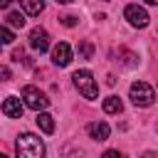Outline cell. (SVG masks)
Masks as SVG:
<instances>
[{"mask_svg": "<svg viewBox=\"0 0 158 158\" xmlns=\"http://www.w3.org/2000/svg\"><path fill=\"white\" fill-rule=\"evenodd\" d=\"M30 47L35 52H40V54L49 49V35H47L44 27H32L30 30Z\"/></svg>", "mask_w": 158, "mask_h": 158, "instance_id": "obj_6", "label": "cell"}, {"mask_svg": "<svg viewBox=\"0 0 158 158\" xmlns=\"http://www.w3.org/2000/svg\"><path fill=\"white\" fill-rule=\"evenodd\" d=\"M5 25L22 27V25H25V15H22V12H7V15H5Z\"/></svg>", "mask_w": 158, "mask_h": 158, "instance_id": "obj_13", "label": "cell"}, {"mask_svg": "<svg viewBox=\"0 0 158 158\" xmlns=\"http://www.w3.org/2000/svg\"><path fill=\"white\" fill-rule=\"evenodd\" d=\"M128 96L136 106H151L153 99H156V91L146 84V81H133L131 89H128Z\"/></svg>", "mask_w": 158, "mask_h": 158, "instance_id": "obj_3", "label": "cell"}, {"mask_svg": "<svg viewBox=\"0 0 158 158\" xmlns=\"http://www.w3.org/2000/svg\"><path fill=\"white\" fill-rule=\"evenodd\" d=\"M22 99H25V106H30V109L37 111V114H40L42 109H47V104H49V99H47L37 86H32V84L22 89Z\"/></svg>", "mask_w": 158, "mask_h": 158, "instance_id": "obj_4", "label": "cell"}, {"mask_svg": "<svg viewBox=\"0 0 158 158\" xmlns=\"http://www.w3.org/2000/svg\"><path fill=\"white\" fill-rule=\"evenodd\" d=\"M72 79H74V86L81 91L84 99H96V96H99V89H96L94 74H91L89 69H79V72H74Z\"/></svg>", "mask_w": 158, "mask_h": 158, "instance_id": "obj_2", "label": "cell"}, {"mask_svg": "<svg viewBox=\"0 0 158 158\" xmlns=\"http://www.w3.org/2000/svg\"><path fill=\"white\" fill-rule=\"evenodd\" d=\"M123 17L133 25V27H146L148 25V12L141 7V5H126V10H123Z\"/></svg>", "mask_w": 158, "mask_h": 158, "instance_id": "obj_5", "label": "cell"}, {"mask_svg": "<svg viewBox=\"0 0 158 158\" xmlns=\"http://www.w3.org/2000/svg\"><path fill=\"white\" fill-rule=\"evenodd\" d=\"M59 20H62L64 27H74V25H77V17H74V15H64V17H59Z\"/></svg>", "mask_w": 158, "mask_h": 158, "instance_id": "obj_16", "label": "cell"}, {"mask_svg": "<svg viewBox=\"0 0 158 158\" xmlns=\"http://www.w3.org/2000/svg\"><path fill=\"white\" fill-rule=\"evenodd\" d=\"M143 2H148V5H158V0H143Z\"/></svg>", "mask_w": 158, "mask_h": 158, "instance_id": "obj_21", "label": "cell"}, {"mask_svg": "<svg viewBox=\"0 0 158 158\" xmlns=\"http://www.w3.org/2000/svg\"><path fill=\"white\" fill-rule=\"evenodd\" d=\"M57 2H62V5H69V2H74V0H57Z\"/></svg>", "mask_w": 158, "mask_h": 158, "instance_id": "obj_22", "label": "cell"}, {"mask_svg": "<svg viewBox=\"0 0 158 158\" xmlns=\"http://www.w3.org/2000/svg\"><path fill=\"white\" fill-rule=\"evenodd\" d=\"M121 109H123V104H121L118 96H106L104 99V111L106 114H121Z\"/></svg>", "mask_w": 158, "mask_h": 158, "instance_id": "obj_12", "label": "cell"}, {"mask_svg": "<svg viewBox=\"0 0 158 158\" xmlns=\"http://www.w3.org/2000/svg\"><path fill=\"white\" fill-rule=\"evenodd\" d=\"M35 121H37V126L42 128V133H54V121H52V116L49 114H44V111H40L37 116H35Z\"/></svg>", "mask_w": 158, "mask_h": 158, "instance_id": "obj_10", "label": "cell"}, {"mask_svg": "<svg viewBox=\"0 0 158 158\" xmlns=\"http://www.w3.org/2000/svg\"><path fill=\"white\" fill-rule=\"evenodd\" d=\"M10 2H12V0H0V5H2V7H10Z\"/></svg>", "mask_w": 158, "mask_h": 158, "instance_id": "obj_20", "label": "cell"}, {"mask_svg": "<svg viewBox=\"0 0 158 158\" xmlns=\"http://www.w3.org/2000/svg\"><path fill=\"white\" fill-rule=\"evenodd\" d=\"M141 158H158V151H146Z\"/></svg>", "mask_w": 158, "mask_h": 158, "instance_id": "obj_18", "label": "cell"}, {"mask_svg": "<svg viewBox=\"0 0 158 158\" xmlns=\"http://www.w3.org/2000/svg\"><path fill=\"white\" fill-rule=\"evenodd\" d=\"M20 5H22V10H25L27 15H32V17L44 10V0H20Z\"/></svg>", "mask_w": 158, "mask_h": 158, "instance_id": "obj_11", "label": "cell"}, {"mask_svg": "<svg viewBox=\"0 0 158 158\" xmlns=\"http://www.w3.org/2000/svg\"><path fill=\"white\" fill-rule=\"evenodd\" d=\"M79 57H81V59H91V57H94V44L84 40V42L79 44Z\"/></svg>", "mask_w": 158, "mask_h": 158, "instance_id": "obj_14", "label": "cell"}, {"mask_svg": "<svg viewBox=\"0 0 158 158\" xmlns=\"http://www.w3.org/2000/svg\"><path fill=\"white\" fill-rule=\"evenodd\" d=\"M15 153H17V158H44V143L40 136L25 131L15 141Z\"/></svg>", "mask_w": 158, "mask_h": 158, "instance_id": "obj_1", "label": "cell"}, {"mask_svg": "<svg viewBox=\"0 0 158 158\" xmlns=\"http://www.w3.org/2000/svg\"><path fill=\"white\" fill-rule=\"evenodd\" d=\"M52 62H54L57 67H67V64L72 62V47H69L67 42H57V44L52 47Z\"/></svg>", "mask_w": 158, "mask_h": 158, "instance_id": "obj_7", "label": "cell"}, {"mask_svg": "<svg viewBox=\"0 0 158 158\" xmlns=\"http://www.w3.org/2000/svg\"><path fill=\"white\" fill-rule=\"evenodd\" d=\"M86 131H89V136H91L94 141H106L109 133H111L109 123H104V121H91V123L86 126Z\"/></svg>", "mask_w": 158, "mask_h": 158, "instance_id": "obj_9", "label": "cell"}, {"mask_svg": "<svg viewBox=\"0 0 158 158\" xmlns=\"http://www.w3.org/2000/svg\"><path fill=\"white\" fill-rule=\"evenodd\" d=\"M0 35H2V42H5V44H10V42L15 40V35H12V30H10L7 25H2V30H0Z\"/></svg>", "mask_w": 158, "mask_h": 158, "instance_id": "obj_15", "label": "cell"}, {"mask_svg": "<svg viewBox=\"0 0 158 158\" xmlns=\"http://www.w3.org/2000/svg\"><path fill=\"white\" fill-rule=\"evenodd\" d=\"M2 114L7 118H22V101L15 99V96H7L2 101Z\"/></svg>", "mask_w": 158, "mask_h": 158, "instance_id": "obj_8", "label": "cell"}, {"mask_svg": "<svg viewBox=\"0 0 158 158\" xmlns=\"http://www.w3.org/2000/svg\"><path fill=\"white\" fill-rule=\"evenodd\" d=\"M101 158H123V156H121L118 151H106V153H104Z\"/></svg>", "mask_w": 158, "mask_h": 158, "instance_id": "obj_17", "label": "cell"}, {"mask_svg": "<svg viewBox=\"0 0 158 158\" xmlns=\"http://www.w3.org/2000/svg\"><path fill=\"white\" fill-rule=\"evenodd\" d=\"M2 79H5V81L10 79V69H7V67H2Z\"/></svg>", "mask_w": 158, "mask_h": 158, "instance_id": "obj_19", "label": "cell"}]
</instances>
